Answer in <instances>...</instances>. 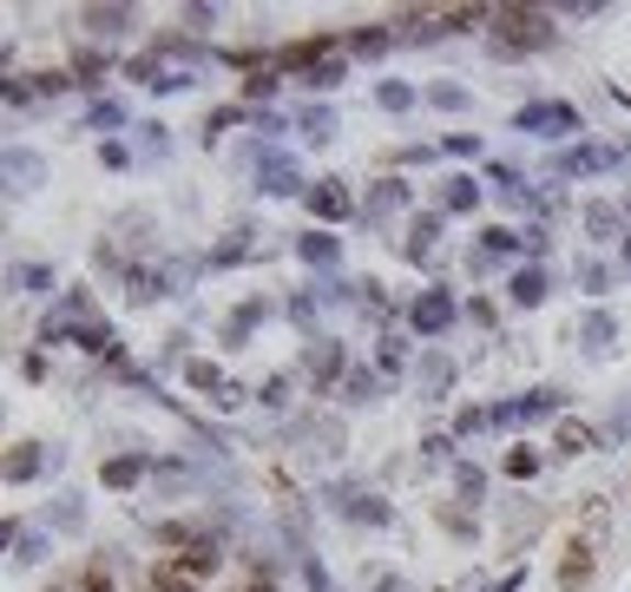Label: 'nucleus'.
Instances as JSON below:
<instances>
[{
    "label": "nucleus",
    "mask_w": 631,
    "mask_h": 592,
    "mask_svg": "<svg viewBox=\"0 0 631 592\" xmlns=\"http://www.w3.org/2000/svg\"><path fill=\"white\" fill-rule=\"evenodd\" d=\"M494 20H500V33H494V40H500L507 53H520V46H547V40H553L547 13H527V7H500Z\"/></svg>",
    "instance_id": "f257e3e1"
},
{
    "label": "nucleus",
    "mask_w": 631,
    "mask_h": 592,
    "mask_svg": "<svg viewBox=\"0 0 631 592\" xmlns=\"http://www.w3.org/2000/svg\"><path fill=\"white\" fill-rule=\"evenodd\" d=\"M586 580H593V540H573L566 560H560V587L573 592V587H586Z\"/></svg>",
    "instance_id": "f03ea898"
},
{
    "label": "nucleus",
    "mask_w": 631,
    "mask_h": 592,
    "mask_svg": "<svg viewBox=\"0 0 631 592\" xmlns=\"http://www.w3.org/2000/svg\"><path fill=\"white\" fill-rule=\"evenodd\" d=\"M151 587H158V592H204V580H198L184 560H165V567L151 573Z\"/></svg>",
    "instance_id": "7ed1b4c3"
},
{
    "label": "nucleus",
    "mask_w": 631,
    "mask_h": 592,
    "mask_svg": "<svg viewBox=\"0 0 631 592\" xmlns=\"http://www.w3.org/2000/svg\"><path fill=\"white\" fill-rule=\"evenodd\" d=\"M316 211L323 217H342V191H316Z\"/></svg>",
    "instance_id": "20e7f679"
},
{
    "label": "nucleus",
    "mask_w": 631,
    "mask_h": 592,
    "mask_svg": "<svg viewBox=\"0 0 631 592\" xmlns=\"http://www.w3.org/2000/svg\"><path fill=\"white\" fill-rule=\"evenodd\" d=\"M86 592H112V580H105V567H86Z\"/></svg>",
    "instance_id": "39448f33"
},
{
    "label": "nucleus",
    "mask_w": 631,
    "mask_h": 592,
    "mask_svg": "<svg viewBox=\"0 0 631 592\" xmlns=\"http://www.w3.org/2000/svg\"><path fill=\"white\" fill-rule=\"evenodd\" d=\"M237 592H277V587H270V580H244Z\"/></svg>",
    "instance_id": "423d86ee"
},
{
    "label": "nucleus",
    "mask_w": 631,
    "mask_h": 592,
    "mask_svg": "<svg viewBox=\"0 0 631 592\" xmlns=\"http://www.w3.org/2000/svg\"><path fill=\"white\" fill-rule=\"evenodd\" d=\"M46 592H59V587H46Z\"/></svg>",
    "instance_id": "0eeeda50"
}]
</instances>
